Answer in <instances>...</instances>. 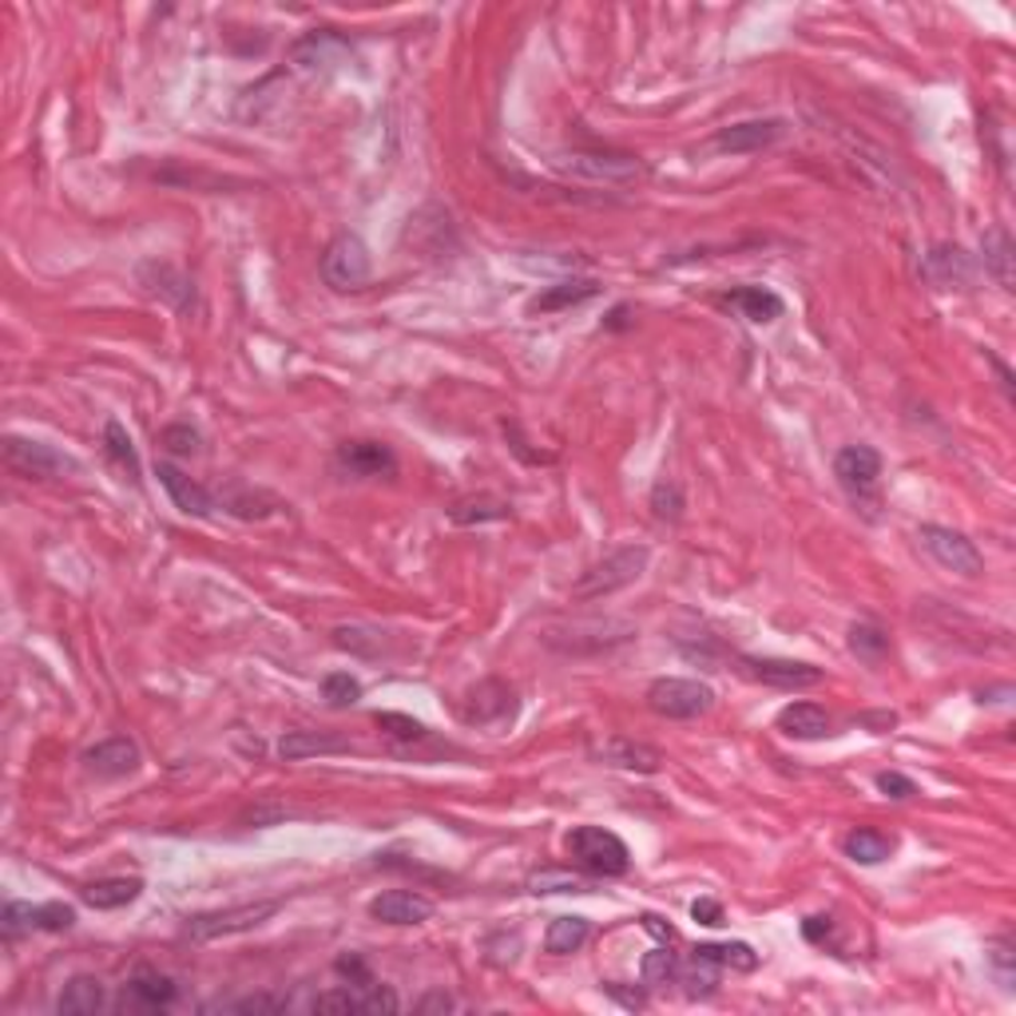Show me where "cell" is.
Masks as SVG:
<instances>
[{"label": "cell", "mask_w": 1016, "mask_h": 1016, "mask_svg": "<svg viewBox=\"0 0 1016 1016\" xmlns=\"http://www.w3.org/2000/svg\"><path fill=\"white\" fill-rule=\"evenodd\" d=\"M4 465L29 480H56V477H64V473H76V468H80L68 453L44 445V441H32V437H4Z\"/></svg>", "instance_id": "obj_7"}, {"label": "cell", "mask_w": 1016, "mask_h": 1016, "mask_svg": "<svg viewBox=\"0 0 1016 1016\" xmlns=\"http://www.w3.org/2000/svg\"><path fill=\"white\" fill-rule=\"evenodd\" d=\"M342 750H349L346 738L322 735V731H287V735L279 738L282 763H302V758H314V755H342Z\"/></svg>", "instance_id": "obj_24"}, {"label": "cell", "mask_w": 1016, "mask_h": 1016, "mask_svg": "<svg viewBox=\"0 0 1016 1016\" xmlns=\"http://www.w3.org/2000/svg\"><path fill=\"white\" fill-rule=\"evenodd\" d=\"M917 540H921V549H926L945 572H956V576H969V580L985 572V556L976 552V544L965 532L945 529V525H921V529H917Z\"/></svg>", "instance_id": "obj_6"}, {"label": "cell", "mask_w": 1016, "mask_h": 1016, "mask_svg": "<svg viewBox=\"0 0 1016 1016\" xmlns=\"http://www.w3.org/2000/svg\"><path fill=\"white\" fill-rule=\"evenodd\" d=\"M374 723H378L389 738H398V743H425L429 738L425 723H418V718H409V715H398V711H378Z\"/></svg>", "instance_id": "obj_37"}, {"label": "cell", "mask_w": 1016, "mask_h": 1016, "mask_svg": "<svg viewBox=\"0 0 1016 1016\" xmlns=\"http://www.w3.org/2000/svg\"><path fill=\"white\" fill-rule=\"evenodd\" d=\"M322 699H326L329 707H354L361 699V683L349 671H329L322 679Z\"/></svg>", "instance_id": "obj_38"}, {"label": "cell", "mask_w": 1016, "mask_h": 1016, "mask_svg": "<svg viewBox=\"0 0 1016 1016\" xmlns=\"http://www.w3.org/2000/svg\"><path fill=\"white\" fill-rule=\"evenodd\" d=\"M787 136V123L782 120H743L731 123V128H718L711 148L723 151V155H747V151H763L770 143H778Z\"/></svg>", "instance_id": "obj_13"}, {"label": "cell", "mask_w": 1016, "mask_h": 1016, "mask_svg": "<svg viewBox=\"0 0 1016 1016\" xmlns=\"http://www.w3.org/2000/svg\"><path fill=\"white\" fill-rule=\"evenodd\" d=\"M691 953H695V956H707V961H715L718 969H738V973H750V969H758V953L747 945V941H723V945H695Z\"/></svg>", "instance_id": "obj_30"}, {"label": "cell", "mask_w": 1016, "mask_h": 1016, "mask_svg": "<svg viewBox=\"0 0 1016 1016\" xmlns=\"http://www.w3.org/2000/svg\"><path fill=\"white\" fill-rule=\"evenodd\" d=\"M282 1008H287V1001H279V996H247V1001H235L230 1013H282Z\"/></svg>", "instance_id": "obj_46"}, {"label": "cell", "mask_w": 1016, "mask_h": 1016, "mask_svg": "<svg viewBox=\"0 0 1016 1016\" xmlns=\"http://www.w3.org/2000/svg\"><path fill=\"white\" fill-rule=\"evenodd\" d=\"M100 1005H104V985L96 976H72L68 985H64L61 1001H56V1008L68 1016H88Z\"/></svg>", "instance_id": "obj_28"}, {"label": "cell", "mask_w": 1016, "mask_h": 1016, "mask_svg": "<svg viewBox=\"0 0 1016 1016\" xmlns=\"http://www.w3.org/2000/svg\"><path fill=\"white\" fill-rule=\"evenodd\" d=\"M802 933H807L810 941H822V937H830V917H810L807 926H802Z\"/></svg>", "instance_id": "obj_49"}, {"label": "cell", "mask_w": 1016, "mask_h": 1016, "mask_svg": "<svg viewBox=\"0 0 1016 1016\" xmlns=\"http://www.w3.org/2000/svg\"><path fill=\"white\" fill-rule=\"evenodd\" d=\"M691 917H695L699 926H723V906H718L715 897H699V901H691Z\"/></svg>", "instance_id": "obj_45"}, {"label": "cell", "mask_w": 1016, "mask_h": 1016, "mask_svg": "<svg viewBox=\"0 0 1016 1016\" xmlns=\"http://www.w3.org/2000/svg\"><path fill=\"white\" fill-rule=\"evenodd\" d=\"M140 282L148 287V294H155V299L167 302V306L180 310V314H187V310L195 306V282H191L183 270L171 267V262H160V259L143 262Z\"/></svg>", "instance_id": "obj_16"}, {"label": "cell", "mask_w": 1016, "mask_h": 1016, "mask_svg": "<svg viewBox=\"0 0 1016 1016\" xmlns=\"http://www.w3.org/2000/svg\"><path fill=\"white\" fill-rule=\"evenodd\" d=\"M140 894H143L140 877H100V882L84 886L80 897H84V906H91V909H123Z\"/></svg>", "instance_id": "obj_26"}, {"label": "cell", "mask_w": 1016, "mask_h": 1016, "mask_svg": "<svg viewBox=\"0 0 1016 1016\" xmlns=\"http://www.w3.org/2000/svg\"><path fill=\"white\" fill-rule=\"evenodd\" d=\"M834 477L854 500H874L882 477V453L869 445H846L834 457Z\"/></svg>", "instance_id": "obj_10"}, {"label": "cell", "mask_w": 1016, "mask_h": 1016, "mask_svg": "<svg viewBox=\"0 0 1016 1016\" xmlns=\"http://www.w3.org/2000/svg\"><path fill=\"white\" fill-rule=\"evenodd\" d=\"M84 767L100 778H123V775H131V770H140V747L123 735L104 738V743L84 750Z\"/></svg>", "instance_id": "obj_19"}, {"label": "cell", "mask_w": 1016, "mask_h": 1016, "mask_svg": "<svg viewBox=\"0 0 1016 1016\" xmlns=\"http://www.w3.org/2000/svg\"><path fill=\"white\" fill-rule=\"evenodd\" d=\"M608 993H612V996H619V1001H624V1005H628V1008H644V993H624V988H619V985H608Z\"/></svg>", "instance_id": "obj_51"}, {"label": "cell", "mask_w": 1016, "mask_h": 1016, "mask_svg": "<svg viewBox=\"0 0 1016 1016\" xmlns=\"http://www.w3.org/2000/svg\"><path fill=\"white\" fill-rule=\"evenodd\" d=\"M596 294H599L596 279H564V282H556V287L540 290L537 299L529 302V314H556V310L580 306V302L596 299Z\"/></svg>", "instance_id": "obj_23"}, {"label": "cell", "mask_w": 1016, "mask_h": 1016, "mask_svg": "<svg viewBox=\"0 0 1016 1016\" xmlns=\"http://www.w3.org/2000/svg\"><path fill=\"white\" fill-rule=\"evenodd\" d=\"M644 985L659 988V985H671V981H679V956L668 953V949H651L648 956H644Z\"/></svg>", "instance_id": "obj_39"}, {"label": "cell", "mask_w": 1016, "mask_h": 1016, "mask_svg": "<svg viewBox=\"0 0 1016 1016\" xmlns=\"http://www.w3.org/2000/svg\"><path fill=\"white\" fill-rule=\"evenodd\" d=\"M588 933H592L588 917H556L549 926V933H544V949L556 956H569L588 941Z\"/></svg>", "instance_id": "obj_29"}, {"label": "cell", "mask_w": 1016, "mask_h": 1016, "mask_svg": "<svg viewBox=\"0 0 1016 1016\" xmlns=\"http://www.w3.org/2000/svg\"><path fill=\"white\" fill-rule=\"evenodd\" d=\"M448 517H453V525H485V520H505L508 505L497 497H468L448 508Z\"/></svg>", "instance_id": "obj_34"}, {"label": "cell", "mask_w": 1016, "mask_h": 1016, "mask_svg": "<svg viewBox=\"0 0 1016 1016\" xmlns=\"http://www.w3.org/2000/svg\"><path fill=\"white\" fill-rule=\"evenodd\" d=\"M369 274H374V259H369V247L358 235H338L322 255V282L329 290H338V294L361 290Z\"/></svg>", "instance_id": "obj_4"}, {"label": "cell", "mask_w": 1016, "mask_h": 1016, "mask_svg": "<svg viewBox=\"0 0 1016 1016\" xmlns=\"http://www.w3.org/2000/svg\"><path fill=\"white\" fill-rule=\"evenodd\" d=\"M877 790H882L886 798H894V802H906V798L917 795L914 778L897 775V770H882V775H877Z\"/></svg>", "instance_id": "obj_43"}, {"label": "cell", "mask_w": 1016, "mask_h": 1016, "mask_svg": "<svg viewBox=\"0 0 1016 1016\" xmlns=\"http://www.w3.org/2000/svg\"><path fill=\"white\" fill-rule=\"evenodd\" d=\"M743 668H747L758 683H767V688H778V691H807V688H818V683H822V668H814V663H798V659L747 656L743 659Z\"/></svg>", "instance_id": "obj_12"}, {"label": "cell", "mask_w": 1016, "mask_h": 1016, "mask_svg": "<svg viewBox=\"0 0 1016 1016\" xmlns=\"http://www.w3.org/2000/svg\"><path fill=\"white\" fill-rule=\"evenodd\" d=\"M985 267L993 270V279L1005 290H1013V239L1008 230L993 227L985 235Z\"/></svg>", "instance_id": "obj_31"}, {"label": "cell", "mask_w": 1016, "mask_h": 1016, "mask_svg": "<svg viewBox=\"0 0 1016 1016\" xmlns=\"http://www.w3.org/2000/svg\"><path fill=\"white\" fill-rule=\"evenodd\" d=\"M279 914V901H255V906H235V909H215V914H195L187 917L183 933L191 941H215V937H230V933H250L259 929L262 921Z\"/></svg>", "instance_id": "obj_8"}, {"label": "cell", "mask_w": 1016, "mask_h": 1016, "mask_svg": "<svg viewBox=\"0 0 1016 1016\" xmlns=\"http://www.w3.org/2000/svg\"><path fill=\"white\" fill-rule=\"evenodd\" d=\"M648 707L663 718H699L715 707V691L699 679H656L648 688Z\"/></svg>", "instance_id": "obj_5"}, {"label": "cell", "mask_w": 1016, "mask_h": 1016, "mask_svg": "<svg viewBox=\"0 0 1016 1016\" xmlns=\"http://www.w3.org/2000/svg\"><path fill=\"white\" fill-rule=\"evenodd\" d=\"M433 1008H441V1013H448V1008H453V1001H448L445 993H433V996H425V1001H421V1005H418V1013H433Z\"/></svg>", "instance_id": "obj_50"}, {"label": "cell", "mask_w": 1016, "mask_h": 1016, "mask_svg": "<svg viewBox=\"0 0 1016 1016\" xmlns=\"http://www.w3.org/2000/svg\"><path fill=\"white\" fill-rule=\"evenodd\" d=\"M842 850H846V857L857 862V866H877V862H886V857L894 854V837L862 826V830H850Z\"/></svg>", "instance_id": "obj_27"}, {"label": "cell", "mask_w": 1016, "mask_h": 1016, "mask_svg": "<svg viewBox=\"0 0 1016 1016\" xmlns=\"http://www.w3.org/2000/svg\"><path fill=\"white\" fill-rule=\"evenodd\" d=\"M180 996V988H175V981L163 973H140L131 976L128 988H123V1008H136V1013H160V1008H167L171 1001Z\"/></svg>", "instance_id": "obj_22"}, {"label": "cell", "mask_w": 1016, "mask_h": 1016, "mask_svg": "<svg viewBox=\"0 0 1016 1016\" xmlns=\"http://www.w3.org/2000/svg\"><path fill=\"white\" fill-rule=\"evenodd\" d=\"M988 961H993V969H996V976H1001V985L1005 988H1013V949H1008V941H996L993 945V953H988Z\"/></svg>", "instance_id": "obj_47"}, {"label": "cell", "mask_w": 1016, "mask_h": 1016, "mask_svg": "<svg viewBox=\"0 0 1016 1016\" xmlns=\"http://www.w3.org/2000/svg\"><path fill=\"white\" fill-rule=\"evenodd\" d=\"M155 477L167 488V497L175 500L180 512H187V517H210V512H215V497H210L199 480H191L183 468L171 465V461H160V465H155Z\"/></svg>", "instance_id": "obj_17"}, {"label": "cell", "mask_w": 1016, "mask_h": 1016, "mask_svg": "<svg viewBox=\"0 0 1016 1016\" xmlns=\"http://www.w3.org/2000/svg\"><path fill=\"white\" fill-rule=\"evenodd\" d=\"M592 758H596L599 767L636 770V775H656V770L663 767V755H659L656 747L636 743V738H624V735L596 743V747H592Z\"/></svg>", "instance_id": "obj_14"}, {"label": "cell", "mask_w": 1016, "mask_h": 1016, "mask_svg": "<svg viewBox=\"0 0 1016 1016\" xmlns=\"http://www.w3.org/2000/svg\"><path fill=\"white\" fill-rule=\"evenodd\" d=\"M651 512H656L659 520L683 517V488H679L675 480H659V485L651 488Z\"/></svg>", "instance_id": "obj_40"}, {"label": "cell", "mask_w": 1016, "mask_h": 1016, "mask_svg": "<svg viewBox=\"0 0 1016 1016\" xmlns=\"http://www.w3.org/2000/svg\"><path fill=\"white\" fill-rule=\"evenodd\" d=\"M532 894H588V877L569 874V869H540L529 877Z\"/></svg>", "instance_id": "obj_35"}, {"label": "cell", "mask_w": 1016, "mask_h": 1016, "mask_svg": "<svg viewBox=\"0 0 1016 1016\" xmlns=\"http://www.w3.org/2000/svg\"><path fill=\"white\" fill-rule=\"evenodd\" d=\"M619 326H628V306H616V310H612L608 329H619Z\"/></svg>", "instance_id": "obj_52"}, {"label": "cell", "mask_w": 1016, "mask_h": 1016, "mask_svg": "<svg viewBox=\"0 0 1016 1016\" xmlns=\"http://www.w3.org/2000/svg\"><path fill=\"white\" fill-rule=\"evenodd\" d=\"M564 846L572 862L592 877H619L631 866V850L624 846V837L604 826H576Z\"/></svg>", "instance_id": "obj_3"}, {"label": "cell", "mask_w": 1016, "mask_h": 1016, "mask_svg": "<svg viewBox=\"0 0 1016 1016\" xmlns=\"http://www.w3.org/2000/svg\"><path fill=\"white\" fill-rule=\"evenodd\" d=\"M346 56H349V44L342 41V36H334V32H310V36H302V41L294 44V52H290V61H294L299 72H326L329 64H342Z\"/></svg>", "instance_id": "obj_20"}, {"label": "cell", "mask_w": 1016, "mask_h": 1016, "mask_svg": "<svg viewBox=\"0 0 1016 1016\" xmlns=\"http://www.w3.org/2000/svg\"><path fill=\"white\" fill-rule=\"evenodd\" d=\"M369 917L381 926H421L433 917V901L418 889H386L369 901Z\"/></svg>", "instance_id": "obj_15"}, {"label": "cell", "mask_w": 1016, "mask_h": 1016, "mask_svg": "<svg viewBox=\"0 0 1016 1016\" xmlns=\"http://www.w3.org/2000/svg\"><path fill=\"white\" fill-rule=\"evenodd\" d=\"M850 651H854L862 663L874 668V663H882V659L889 656V636L877 628V624H866V619H862V624L850 628Z\"/></svg>", "instance_id": "obj_32"}, {"label": "cell", "mask_w": 1016, "mask_h": 1016, "mask_svg": "<svg viewBox=\"0 0 1016 1016\" xmlns=\"http://www.w3.org/2000/svg\"><path fill=\"white\" fill-rule=\"evenodd\" d=\"M648 544H628V549H616L612 556H604L599 564H592L584 576L572 584V599H604L612 596V592L628 588V584H636L644 572H648Z\"/></svg>", "instance_id": "obj_2"}, {"label": "cell", "mask_w": 1016, "mask_h": 1016, "mask_svg": "<svg viewBox=\"0 0 1016 1016\" xmlns=\"http://www.w3.org/2000/svg\"><path fill=\"white\" fill-rule=\"evenodd\" d=\"M334 969H338L342 976H349V985H369V981H374V976H369V969H366V961H361L358 953L338 956V961H334Z\"/></svg>", "instance_id": "obj_44"}, {"label": "cell", "mask_w": 1016, "mask_h": 1016, "mask_svg": "<svg viewBox=\"0 0 1016 1016\" xmlns=\"http://www.w3.org/2000/svg\"><path fill=\"white\" fill-rule=\"evenodd\" d=\"M0 926H4V941H17L21 933H64V929L76 926V909L64 906V901H48V906H29V901H9L4 914H0Z\"/></svg>", "instance_id": "obj_9"}, {"label": "cell", "mask_w": 1016, "mask_h": 1016, "mask_svg": "<svg viewBox=\"0 0 1016 1016\" xmlns=\"http://www.w3.org/2000/svg\"><path fill=\"white\" fill-rule=\"evenodd\" d=\"M160 441L171 448V453H180V457H187V453H199V433L191 425H167L160 433Z\"/></svg>", "instance_id": "obj_42"}, {"label": "cell", "mask_w": 1016, "mask_h": 1016, "mask_svg": "<svg viewBox=\"0 0 1016 1016\" xmlns=\"http://www.w3.org/2000/svg\"><path fill=\"white\" fill-rule=\"evenodd\" d=\"M775 727L787 738H798V743H818V738L830 735L834 718L826 715V707H818V703H790V707L778 711Z\"/></svg>", "instance_id": "obj_21"}, {"label": "cell", "mask_w": 1016, "mask_h": 1016, "mask_svg": "<svg viewBox=\"0 0 1016 1016\" xmlns=\"http://www.w3.org/2000/svg\"><path fill=\"white\" fill-rule=\"evenodd\" d=\"M338 468L349 477H386L398 468V457L381 441H346L338 445Z\"/></svg>", "instance_id": "obj_18"}, {"label": "cell", "mask_w": 1016, "mask_h": 1016, "mask_svg": "<svg viewBox=\"0 0 1016 1016\" xmlns=\"http://www.w3.org/2000/svg\"><path fill=\"white\" fill-rule=\"evenodd\" d=\"M679 981L688 985V996H711L718 985V965L715 961H707V956L691 953V965L688 969L679 965Z\"/></svg>", "instance_id": "obj_36"}, {"label": "cell", "mask_w": 1016, "mask_h": 1016, "mask_svg": "<svg viewBox=\"0 0 1016 1016\" xmlns=\"http://www.w3.org/2000/svg\"><path fill=\"white\" fill-rule=\"evenodd\" d=\"M104 445H108V457L116 461V465H120L131 480H140V473H143L140 453H136V445H131V437H128V429H123L120 421H108V425H104Z\"/></svg>", "instance_id": "obj_33"}, {"label": "cell", "mask_w": 1016, "mask_h": 1016, "mask_svg": "<svg viewBox=\"0 0 1016 1016\" xmlns=\"http://www.w3.org/2000/svg\"><path fill=\"white\" fill-rule=\"evenodd\" d=\"M334 644L342 651H358V656H378L381 648V631L369 628H334Z\"/></svg>", "instance_id": "obj_41"}, {"label": "cell", "mask_w": 1016, "mask_h": 1016, "mask_svg": "<svg viewBox=\"0 0 1016 1016\" xmlns=\"http://www.w3.org/2000/svg\"><path fill=\"white\" fill-rule=\"evenodd\" d=\"M401 1001L386 985H342L314 996V1013H398Z\"/></svg>", "instance_id": "obj_11"}, {"label": "cell", "mask_w": 1016, "mask_h": 1016, "mask_svg": "<svg viewBox=\"0 0 1016 1016\" xmlns=\"http://www.w3.org/2000/svg\"><path fill=\"white\" fill-rule=\"evenodd\" d=\"M639 921H644V929H648L651 937H659L663 945H668V941H675V929H671L668 921H663V917H656V914H644V917H639Z\"/></svg>", "instance_id": "obj_48"}, {"label": "cell", "mask_w": 1016, "mask_h": 1016, "mask_svg": "<svg viewBox=\"0 0 1016 1016\" xmlns=\"http://www.w3.org/2000/svg\"><path fill=\"white\" fill-rule=\"evenodd\" d=\"M552 167L560 175L584 183H604V187H631L648 180V163L624 151H560L552 155Z\"/></svg>", "instance_id": "obj_1"}, {"label": "cell", "mask_w": 1016, "mask_h": 1016, "mask_svg": "<svg viewBox=\"0 0 1016 1016\" xmlns=\"http://www.w3.org/2000/svg\"><path fill=\"white\" fill-rule=\"evenodd\" d=\"M723 302H727L731 310H738L747 322H755V326H767V322L782 318V310H787L782 299L767 287H738V290H731Z\"/></svg>", "instance_id": "obj_25"}]
</instances>
